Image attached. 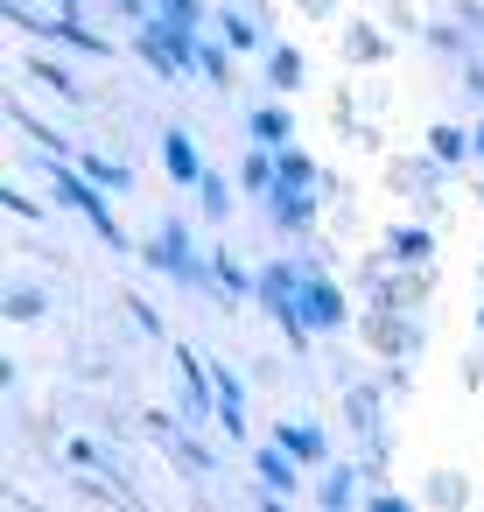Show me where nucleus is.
<instances>
[{"mask_svg":"<svg viewBox=\"0 0 484 512\" xmlns=\"http://www.w3.org/2000/svg\"><path fill=\"white\" fill-rule=\"evenodd\" d=\"M169 169H176V176H197V155H190V141H183V134L169 141Z\"/></svg>","mask_w":484,"mask_h":512,"instance_id":"obj_1","label":"nucleus"}]
</instances>
